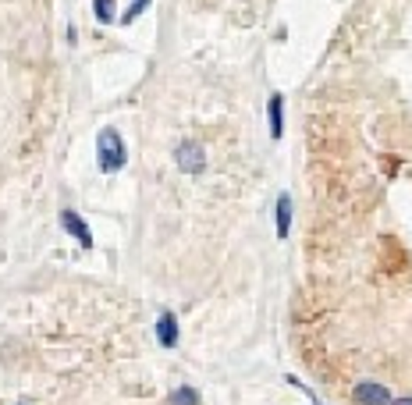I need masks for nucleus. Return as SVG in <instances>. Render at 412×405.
Instances as JSON below:
<instances>
[{
  "mask_svg": "<svg viewBox=\"0 0 412 405\" xmlns=\"http://www.w3.org/2000/svg\"><path fill=\"white\" fill-rule=\"evenodd\" d=\"M146 8H150V0H132V4H128V11L121 15V22H125V25H132V22H135V18H139Z\"/></svg>",
  "mask_w": 412,
  "mask_h": 405,
  "instance_id": "9d476101",
  "label": "nucleus"
},
{
  "mask_svg": "<svg viewBox=\"0 0 412 405\" xmlns=\"http://www.w3.org/2000/svg\"><path fill=\"white\" fill-rule=\"evenodd\" d=\"M157 341L164 349H174L178 345V320H174L171 309H164V313L157 317Z\"/></svg>",
  "mask_w": 412,
  "mask_h": 405,
  "instance_id": "39448f33",
  "label": "nucleus"
},
{
  "mask_svg": "<svg viewBox=\"0 0 412 405\" xmlns=\"http://www.w3.org/2000/svg\"><path fill=\"white\" fill-rule=\"evenodd\" d=\"M267 117H271V135L281 139L284 135V97L281 92H274V97L267 100Z\"/></svg>",
  "mask_w": 412,
  "mask_h": 405,
  "instance_id": "423d86ee",
  "label": "nucleus"
},
{
  "mask_svg": "<svg viewBox=\"0 0 412 405\" xmlns=\"http://www.w3.org/2000/svg\"><path fill=\"white\" fill-rule=\"evenodd\" d=\"M291 231V196L281 192L277 196V238H288Z\"/></svg>",
  "mask_w": 412,
  "mask_h": 405,
  "instance_id": "0eeeda50",
  "label": "nucleus"
},
{
  "mask_svg": "<svg viewBox=\"0 0 412 405\" xmlns=\"http://www.w3.org/2000/svg\"><path fill=\"white\" fill-rule=\"evenodd\" d=\"M174 164H178L185 174H199V171L206 167V149H203L199 142L185 139V142L174 146Z\"/></svg>",
  "mask_w": 412,
  "mask_h": 405,
  "instance_id": "f03ea898",
  "label": "nucleus"
},
{
  "mask_svg": "<svg viewBox=\"0 0 412 405\" xmlns=\"http://www.w3.org/2000/svg\"><path fill=\"white\" fill-rule=\"evenodd\" d=\"M171 405H199V395H196L192 388H174Z\"/></svg>",
  "mask_w": 412,
  "mask_h": 405,
  "instance_id": "6e6552de",
  "label": "nucleus"
},
{
  "mask_svg": "<svg viewBox=\"0 0 412 405\" xmlns=\"http://www.w3.org/2000/svg\"><path fill=\"white\" fill-rule=\"evenodd\" d=\"M93 11H96V18L107 25V22H114V0H93Z\"/></svg>",
  "mask_w": 412,
  "mask_h": 405,
  "instance_id": "1a4fd4ad",
  "label": "nucleus"
},
{
  "mask_svg": "<svg viewBox=\"0 0 412 405\" xmlns=\"http://www.w3.org/2000/svg\"><path fill=\"white\" fill-rule=\"evenodd\" d=\"M352 398H356V405H391V391L384 384H377V381H363L352 388Z\"/></svg>",
  "mask_w": 412,
  "mask_h": 405,
  "instance_id": "7ed1b4c3",
  "label": "nucleus"
},
{
  "mask_svg": "<svg viewBox=\"0 0 412 405\" xmlns=\"http://www.w3.org/2000/svg\"><path fill=\"white\" fill-rule=\"evenodd\" d=\"M61 228H65L68 235H75L82 249H89V245H93V235H89V228H85V221H82V217H78L75 210H61Z\"/></svg>",
  "mask_w": 412,
  "mask_h": 405,
  "instance_id": "20e7f679",
  "label": "nucleus"
},
{
  "mask_svg": "<svg viewBox=\"0 0 412 405\" xmlns=\"http://www.w3.org/2000/svg\"><path fill=\"white\" fill-rule=\"evenodd\" d=\"M96 160H100V171L103 174H114V171L125 167L128 153H125V142H121V135H117L114 129H103L96 135Z\"/></svg>",
  "mask_w": 412,
  "mask_h": 405,
  "instance_id": "f257e3e1",
  "label": "nucleus"
},
{
  "mask_svg": "<svg viewBox=\"0 0 412 405\" xmlns=\"http://www.w3.org/2000/svg\"><path fill=\"white\" fill-rule=\"evenodd\" d=\"M391 405H412V398H395Z\"/></svg>",
  "mask_w": 412,
  "mask_h": 405,
  "instance_id": "9b49d317",
  "label": "nucleus"
}]
</instances>
